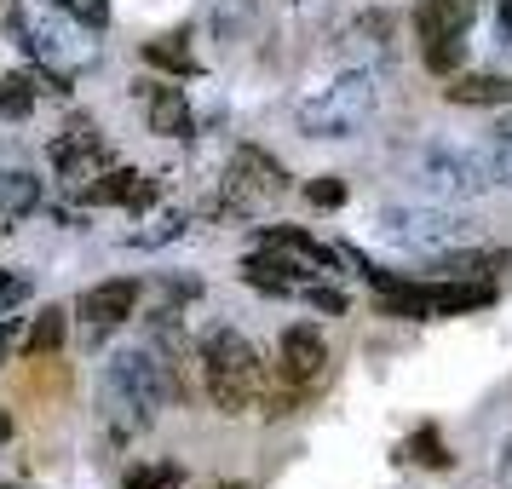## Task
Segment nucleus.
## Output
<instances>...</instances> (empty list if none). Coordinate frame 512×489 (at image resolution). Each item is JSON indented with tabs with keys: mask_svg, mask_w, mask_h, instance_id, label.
Masks as SVG:
<instances>
[{
	"mask_svg": "<svg viewBox=\"0 0 512 489\" xmlns=\"http://www.w3.org/2000/svg\"><path fill=\"white\" fill-rule=\"evenodd\" d=\"M179 397H185V374L150 340H139L133 351H116L104 380H98V403H104V420H110L116 438H139L144 426Z\"/></svg>",
	"mask_w": 512,
	"mask_h": 489,
	"instance_id": "nucleus-1",
	"label": "nucleus"
},
{
	"mask_svg": "<svg viewBox=\"0 0 512 489\" xmlns=\"http://www.w3.org/2000/svg\"><path fill=\"white\" fill-rule=\"evenodd\" d=\"M196 363H202V386L219 415H248L265 397V363L248 346V334H236V328H208L196 346Z\"/></svg>",
	"mask_w": 512,
	"mask_h": 489,
	"instance_id": "nucleus-2",
	"label": "nucleus"
},
{
	"mask_svg": "<svg viewBox=\"0 0 512 489\" xmlns=\"http://www.w3.org/2000/svg\"><path fill=\"white\" fill-rule=\"evenodd\" d=\"M484 0H415V41L420 64L432 75H455L466 64V29Z\"/></svg>",
	"mask_w": 512,
	"mask_h": 489,
	"instance_id": "nucleus-3",
	"label": "nucleus"
},
{
	"mask_svg": "<svg viewBox=\"0 0 512 489\" xmlns=\"http://www.w3.org/2000/svg\"><path fill=\"white\" fill-rule=\"evenodd\" d=\"M374 98H380L374 70L340 75L323 98H311V104L300 110V133H305V139H351V133L374 116Z\"/></svg>",
	"mask_w": 512,
	"mask_h": 489,
	"instance_id": "nucleus-4",
	"label": "nucleus"
},
{
	"mask_svg": "<svg viewBox=\"0 0 512 489\" xmlns=\"http://www.w3.org/2000/svg\"><path fill=\"white\" fill-rule=\"evenodd\" d=\"M409 179H415L432 202H466V196H484L495 185V173H489V156L478 150H455V144H426L409 167Z\"/></svg>",
	"mask_w": 512,
	"mask_h": 489,
	"instance_id": "nucleus-5",
	"label": "nucleus"
},
{
	"mask_svg": "<svg viewBox=\"0 0 512 489\" xmlns=\"http://www.w3.org/2000/svg\"><path fill=\"white\" fill-rule=\"evenodd\" d=\"M495 305V282H461V277H438V282H403L397 294H380L386 317H466Z\"/></svg>",
	"mask_w": 512,
	"mask_h": 489,
	"instance_id": "nucleus-6",
	"label": "nucleus"
},
{
	"mask_svg": "<svg viewBox=\"0 0 512 489\" xmlns=\"http://www.w3.org/2000/svg\"><path fill=\"white\" fill-rule=\"evenodd\" d=\"M380 231L392 236V242H403V248H420V254H455V248L478 242L472 219L443 213V208H386L380 213Z\"/></svg>",
	"mask_w": 512,
	"mask_h": 489,
	"instance_id": "nucleus-7",
	"label": "nucleus"
},
{
	"mask_svg": "<svg viewBox=\"0 0 512 489\" xmlns=\"http://www.w3.org/2000/svg\"><path fill=\"white\" fill-rule=\"evenodd\" d=\"M288 190V173H282L277 156H265L259 144H242L225 167V190H219V213H259L265 202H277Z\"/></svg>",
	"mask_w": 512,
	"mask_h": 489,
	"instance_id": "nucleus-8",
	"label": "nucleus"
},
{
	"mask_svg": "<svg viewBox=\"0 0 512 489\" xmlns=\"http://www.w3.org/2000/svg\"><path fill=\"white\" fill-rule=\"evenodd\" d=\"M311 277H317V265L300 259L294 248H277V242H259V254L242 259V282L259 294H300Z\"/></svg>",
	"mask_w": 512,
	"mask_h": 489,
	"instance_id": "nucleus-9",
	"label": "nucleus"
},
{
	"mask_svg": "<svg viewBox=\"0 0 512 489\" xmlns=\"http://www.w3.org/2000/svg\"><path fill=\"white\" fill-rule=\"evenodd\" d=\"M282 380L294 386V392H311L317 380L328 374V340H323V328H311V323H294V328H282Z\"/></svg>",
	"mask_w": 512,
	"mask_h": 489,
	"instance_id": "nucleus-10",
	"label": "nucleus"
},
{
	"mask_svg": "<svg viewBox=\"0 0 512 489\" xmlns=\"http://www.w3.org/2000/svg\"><path fill=\"white\" fill-rule=\"evenodd\" d=\"M47 156H52V167H58L64 179H75V185H81V179H98L104 167H116V150L98 139V127H87V121L70 127L64 139H52Z\"/></svg>",
	"mask_w": 512,
	"mask_h": 489,
	"instance_id": "nucleus-11",
	"label": "nucleus"
},
{
	"mask_svg": "<svg viewBox=\"0 0 512 489\" xmlns=\"http://www.w3.org/2000/svg\"><path fill=\"white\" fill-rule=\"evenodd\" d=\"M133 305H139V282L133 277H110V282H93L81 300H75V317L93 328V334H110L133 317Z\"/></svg>",
	"mask_w": 512,
	"mask_h": 489,
	"instance_id": "nucleus-12",
	"label": "nucleus"
},
{
	"mask_svg": "<svg viewBox=\"0 0 512 489\" xmlns=\"http://www.w3.org/2000/svg\"><path fill=\"white\" fill-rule=\"evenodd\" d=\"M81 202L87 208H150L156 202V179H144L133 167H104L93 185H81Z\"/></svg>",
	"mask_w": 512,
	"mask_h": 489,
	"instance_id": "nucleus-13",
	"label": "nucleus"
},
{
	"mask_svg": "<svg viewBox=\"0 0 512 489\" xmlns=\"http://www.w3.org/2000/svg\"><path fill=\"white\" fill-rule=\"evenodd\" d=\"M139 98H144V121L156 139H190L196 133V116L185 104V87H167V81H139Z\"/></svg>",
	"mask_w": 512,
	"mask_h": 489,
	"instance_id": "nucleus-14",
	"label": "nucleus"
},
{
	"mask_svg": "<svg viewBox=\"0 0 512 489\" xmlns=\"http://www.w3.org/2000/svg\"><path fill=\"white\" fill-rule=\"evenodd\" d=\"M449 104H466V110H507L512 104V81L507 75H466L455 70L449 75V87H443Z\"/></svg>",
	"mask_w": 512,
	"mask_h": 489,
	"instance_id": "nucleus-15",
	"label": "nucleus"
},
{
	"mask_svg": "<svg viewBox=\"0 0 512 489\" xmlns=\"http://www.w3.org/2000/svg\"><path fill=\"white\" fill-rule=\"evenodd\" d=\"M432 271L461 282H495L501 271H512V248H461V254H443Z\"/></svg>",
	"mask_w": 512,
	"mask_h": 489,
	"instance_id": "nucleus-16",
	"label": "nucleus"
},
{
	"mask_svg": "<svg viewBox=\"0 0 512 489\" xmlns=\"http://www.w3.org/2000/svg\"><path fill=\"white\" fill-rule=\"evenodd\" d=\"M259 242H277V248H294V254H300V259H311L317 271H334V265L346 259L340 248H328V242H317V236L294 231V225H265V231H259Z\"/></svg>",
	"mask_w": 512,
	"mask_h": 489,
	"instance_id": "nucleus-17",
	"label": "nucleus"
},
{
	"mask_svg": "<svg viewBox=\"0 0 512 489\" xmlns=\"http://www.w3.org/2000/svg\"><path fill=\"white\" fill-rule=\"evenodd\" d=\"M35 93H41V75H35V70L0 75V121H24V116H35Z\"/></svg>",
	"mask_w": 512,
	"mask_h": 489,
	"instance_id": "nucleus-18",
	"label": "nucleus"
},
{
	"mask_svg": "<svg viewBox=\"0 0 512 489\" xmlns=\"http://www.w3.org/2000/svg\"><path fill=\"white\" fill-rule=\"evenodd\" d=\"M392 12H369V18H357V24L346 29V41L357 52H369L374 64H386V58H392Z\"/></svg>",
	"mask_w": 512,
	"mask_h": 489,
	"instance_id": "nucleus-19",
	"label": "nucleus"
},
{
	"mask_svg": "<svg viewBox=\"0 0 512 489\" xmlns=\"http://www.w3.org/2000/svg\"><path fill=\"white\" fill-rule=\"evenodd\" d=\"M64 328H70V311H64V305L35 311V323H29V334H24V351L29 357H52V351L64 346Z\"/></svg>",
	"mask_w": 512,
	"mask_h": 489,
	"instance_id": "nucleus-20",
	"label": "nucleus"
},
{
	"mask_svg": "<svg viewBox=\"0 0 512 489\" xmlns=\"http://www.w3.org/2000/svg\"><path fill=\"white\" fill-rule=\"evenodd\" d=\"M144 64L150 70H167V75H196L202 64L190 58L185 35H156V41H144Z\"/></svg>",
	"mask_w": 512,
	"mask_h": 489,
	"instance_id": "nucleus-21",
	"label": "nucleus"
},
{
	"mask_svg": "<svg viewBox=\"0 0 512 489\" xmlns=\"http://www.w3.org/2000/svg\"><path fill=\"white\" fill-rule=\"evenodd\" d=\"M397 455H403V461H420V466H449V449H443V438H438V426H420L415 438L403 443V449H397Z\"/></svg>",
	"mask_w": 512,
	"mask_h": 489,
	"instance_id": "nucleus-22",
	"label": "nucleus"
},
{
	"mask_svg": "<svg viewBox=\"0 0 512 489\" xmlns=\"http://www.w3.org/2000/svg\"><path fill=\"white\" fill-rule=\"evenodd\" d=\"M47 6H58V12H64V18H70V24H81V29H104L110 24V0H47Z\"/></svg>",
	"mask_w": 512,
	"mask_h": 489,
	"instance_id": "nucleus-23",
	"label": "nucleus"
},
{
	"mask_svg": "<svg viewBox=\"0 0 512 489\" xmlns=\"http://www.w3.org/2000/svg\"><path fill=\"white\" fill-rule=\"evenodd\" d=\"M254 18V0H219V12H213V29L231 41V35H242V24Z\"/></svg>",
	"mask_w": 512,
	"mask_h": 489,
	"instance_id": "nucleus-24",
	"label": "nucleus"
},
{
	"mask_svg": "<svg viewBox=\"0 0 512 489\" xmlns=\"http://www.w3.org/2000/svg\"><path fill=\"white\" fill-rule=\"evenodd\" d=\"M179 478H185L179 466H133L127 472V489H173Z\"/></svg>",
	"mask_w": 512,
	"mask_h": 489,
	"instance_id": "nucleus-25",
	"label": "nucleus"
},
{
	"mask_svg": "<svg viewBox=\"0 0 512 489\" xmlns=\"http://www.w3.org/2000/svg\"><path fill=\"white\" fill-rule=\"evenodd\" d=\"M300 294H305V305H311V311H323V317H346V294H340V288H323V282H305Z\"/></svg>",
	"mask_w": 512,
	"mask_h": 489,
	"instance_id": "nucleus-26",
	"label": "nucleus"
},
{
	"mask_svg": "<svg viewBox=\"0 0 512 489\" xmlns=\"http://www.w3.org/2000/svg\"><path fill=\"white\" fill-rule=\"evenodd\" d=\"M305 202H311V208H340V202H346V185H340L334 173H323V179L305 185Z\"/></svg>",
	"mask_w": 512,
	"mask_h": 489,
	"instance_id": "nucleus-27",
	"label": "nucleus"
},
{
	"mask_svg": "<svg viewBox=\"0 0 512 489\" xmlns=\"http://www.w3.org/2000/svg\"><path fill=\"white\" fill-rule=\"evenodd\" d=\"M489 173H495V185L512 190V144L495 139V150H489Z\"/></svg>",
	"mask_w": 512,
	"mask_h": 489,
	"instance_id": "nucleus-28",
	"label": "nucleus"
},
{
	"mask_svg": "<svg viewBox=\"0 0 512 489\" xmlns=\"http://www.w3.org/2000/svg\"><path fill=\"white\" fill-rule=\"evenodd\" d=\"M495 484H501V489H512V438L501 443V455H495Z\"/></svg>",
	"mask_w": 512,
	"mask_h": 489,
	"instance_id": "nucleus-29",
	"label": "nucleus"
},
{
	"mask_svg": "<svg viewBox=\"0 0 512 489\" xmlns=\"http://www.w3.org/2000/svg\"><path fill=\"white\" fill-rule=\"evenodd\" d=\"M495 35H501V47H512V0H501V12H495Z\"/></svg>",
	"mask_w": 512,
	"mask_h": 489,
	"instance_id": "nucleus-30",
	"label": "nucleus"
},
{
	"mask_svg": "<svg viewBox=\"0 0 512 489\" xmlns=\"http://www.w3.org/2000/svg\"><path fill=\"white\" fill-rule=\"evenodd\" d=\"M495 139H501V144H512V104L501 110V121H495Z\"/></svg>",
	"mask_w": 512,
	"mask_h": 489,
	"instance_id": "nucleus-31",
	"label": "nucleus"
},
{
	"mask_svg": "<svg viewBox=\"0 0 512 489\" xmlns=\"http://www.w3.org/2000/svg\"><path fill=\"white\" fill-rule=\"evenodd\" d=\"M6 340H12V323L0 328V357H6ZM0 432H6V420H0Z\"/></svg>",
	"mask_w": 512,
	"mask_h": 489,
	"instance_id": "nucleus-32",
	"label": "nucleus"
},
{
	"mask_svg": "<svg viewBox=\"0 0 512 489\" xmlns=\"http://www.w3.org/2000/svg\"><path fill=\"white\" fill-rule=\"evenodd\" d=\"M6 213H12V208H6V202H0V231H6Z\"/></svg>",
	"mask_w": 512,
	"mask_h": 489,
	"instance_id": "nucleus-33",
	"label": "nucleus"
},
{
	"mask_svg": "<svg viewBox=\"0 0 512 489\" xmlns=\"http://www.w3.org/2000/svg\"><path fill=\"white\" fill-rule=\"evenodd\" d=\"M0 489H18V484H0Z\"/></svg>",
	"mask_w": 512,
	"mask_h": 489,
	"instance_id": "nucleus-34",
	"label": "nucleus"
}]
</instances>
